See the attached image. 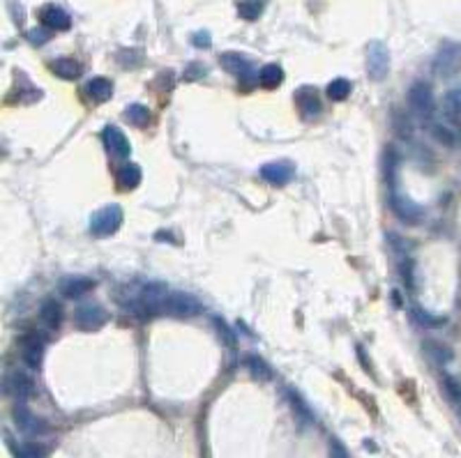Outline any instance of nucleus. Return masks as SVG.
<instances>
[{"instance_id":"nucleus-1","label":"nucleus","mask_w":461,"mask_h":458,"mask_svg":"<svg viewBox=\"0 0 461 458\" xmlns=\"http://www.w3.org/2000/svg\"><path fill=\"white\" fill-rule=\"evenodd\" d=\"M203 304L198 302L194 295L189 293H169L157 306V318L167 315V318H196L201 315Z\"/></svg>"},{"instance_id":"nucleus-2","label":"nucleus","mask_w":461,"mask_h":458,"mask_svg":"<svg viewBox=\"0 0 461 458\" xmlns=\"http://www.w3.org/2000/svg\"><path fill=\"white\" fill-rule=\"evenodd\" d=\"M408 107H411V111L417 118L429 120L433 116V111H436V100H433L431 85L424 81L413 83L411 90H408Z\"/></svg>"},{"instance_id":"nucleus-3","label":"nucleus","mask_w":461,"mask_h":458,"mask_svg":"<svg viewBox=\"0 0 461 458\" xmlns=\"http://www.w3.org/2000/svg\"><path fill=\"white\" fill-rule=\"evenodd\" d=\"M120 224H123V210H120V205H107L90 217V233L95 237H109L118 231Z\"/></svg>"},{"instance_id":"nucleus-4","label":"nucleus","mask_w":461,"mask_h":458,"mask_svg":"<svg viewBox=\"0 0 461 458\" xmlns=\"http://www.w3.org/2000/svg\"><path fill=\"white\" fill-rule=\"evenodd\" d=\"M109 315L104 311V306H100L97 302H85L81 306H76L74 311V325L83 332H97L107 325Z\"/></svg>"},{"instance_id":"nucleus-5","label":"nucleus","mask_w":461,"mask_h":458,"mask_svg":"<svg viewBox=\"0 0 461 458\" xmlns=\"http://www.w3.org/2000/svg\"><path fill=\"white\" fill-rule=\"evenodd\" d=\"M461 69V44L457 42H445L438 51L436 60H433V72L443 78L455 76Z\"/></svg>"},{"instance_id":"nucleus-6","label":"nucleus","mask_w":461,"mask_h":458,"mask_svg":"<svg viewBox=\"0 0 461 458\" xmlns=\"http://www.w3.org/2000/svg\"><path fill=\"white\" fill-rule=\"evenodd\" d=\"M367 72L373 81H383L390 72V51L383 42H369L367 47Z\"/></svg>"},{"instance_id":"nucleus-7","label":"nucleus","mask_w":461,"mask_h":458,"mask_svg":"<svg viewBox=\"0 0 461 458\" xmlns=\"http://www.w3.org/2000/svg\"><path fill=\"white\" fill-rule=\"evenodd\" d=\"M220 65L231 76L242 78V81H247V78L254 76V65H251V60L245 58L242 54H236V51H226V54H222L220 56Z\"/></svg>"},{"instance_id":"nucleus-8","label":"nucleus","mask_w":461,"mask_h":458,"mask_svg":"<svg viewBox=\"0 0 461 458\" xmlns=\"http://www.w3.org/2000/svg\"><path fill=\"white\" fill-rule=\"evenodd\" d=\"M95 288V281L88 277H79V275H69L63 277L58 284V293L67 297V299H79L83 295H88L90 290Z\"/></svg>"},{"instance_id":"nucleus-9","label":"nucleus","mask_w":461,"mask_h":458,"mask_svg":"<svg viewBox=\"0 0 461 458\" xmlns=\"http://www.w3.org/2000/svg\"><path fill=\"white\" fill-rule=\"evenodd\" d=\"M40 21L49 30H69L72 28V16L58 5H44L40 10Z\"/></svg>"},{"instance_id":"nucleus-10","label":"nucleus","mask_w":461,"mask_h":458,"mask_svg":"<svg viewBox=\"0 0 461 458\" xmlns=\"http://www.w3.org/2000/svg\"><path fill=\"white\" fill-rule=\"evenodd\" d=\"M102 140H104V147H107L113 157H120V159H125V157L132 152V145H129L127 136L118 127H113V125L111 127H104Z\"/></svg>"},{"instance_id":"nucleus-11","label":"nucleus","mask_w":461,"mask_h":458,"mask_svg":"<svg viewBox=\"0 0 461 458\" xmlns=\"http://www.w3.org/2000/svg\"><path fill=\"white\" fill-rule=\"evenodd\" d=\"M390 205H393L395 215L399 219H404V222H408V224H417L422 219L420 205H415L411 198H406V196H402V193H397V191H390Z\"/></svg>"},{"instance_id":"nucleus-12","label":"nucleus","mask_w":461,"mask_h":458,"mask_svg":"<svg viewBox=\"0 0 461 458\" xmlns=\"http://www.w3.org/2000/svg\"><path fill=\"white\" fill-rule=\"evenodd\" d=\"M293 164L291 162H270V164H263L261 166V178L270 184H289L293 178Z\"/></svg>"},{"instance_id":"nucleus-13","label":"nucleus","mask_w":461,"mask_h":458,"mask_svg":"<svg viewBox=\"0 0 461 458\" xmlns=\"http://www.w3.org/2000/svg\"><path fill=\"white\" fill-rule=\"evenodd\" d=\"M295 107L302 113L304 118H314L321 113V100H318V92L316 88H309L304 85L295 92Z\"/></svg>"},{"instance_id":"nucleus-14","label":"nucleus","mask_w":461,"mask_h":458,"mask_svg":"<svg viewBox=\"0 0 461 458\" xmlns=\"http://www.w3.org/2000/svg\"><path fill=\"white\" fill-rule=\"evenodd\" d=\"M21 355L25 359V364L30 368H37L42 364V355H44V343L37 337V332H30L28 337H23L21 341Z\"/></svg>"},{"instance_id":"nucleus-15","label":"nucleus","mask_w":461,"mask_h":458,"mask_svg":"<svg viewBox=\"0 0 461 458\" xmlns=\"http://www.w3.org/2000/svg\"><path fill=\"white\" fill-rule=\"evenodd\" d=\"M10 392L19 403H25L35 394V380L25 371H14L10 375Z\"/></svg>"},{"instance_id":"nucleus-16","label":"nucleus","mask_w":461,"mask_h":458,"mask_svg":"<svg viewBox=\"0 0 461 458\" xmlns=\"http://www.w3.org/2000/svg\"><path fill=\"white\" fill-rule=\"evenodd\" d=\"M12 417H14V424L19 426L23 433L35 435V433H40V430H42V421L35 417L28 408H25V403H16L14 405Z\"/></svg>"},{"instance_id":"nucleus-17","label":"nucleus","mask_w":461,"mask_h":458,"mask_svg":"<svg viewBox=\"0 0 461 458\" xmlns=\"http://www.w3.org/2000/svg\"><path fill=\"white\" fill-rule=\"evenodd\" d=\"M85 92H88L90 100L95 102H109L113 95V83L104 76H95L85 83Z\"/></svg>"},{"instance_id":"nucleus-18","label":"nucleus","mask_w":461,"mask_h":458,"mask_svg":"<svg viewBox=\"0 0 461 458\" xmlns=\"http://www.w3.org/2000/svg\"><path fill=\"white\" fill-rule=\"evenodd\" d=\"M51 72L60 78H65V81H74V78L81 76V65L72 58H56L51 63Z\"/></svg>"},{"instance_id":"nucleus-19","label":"nucleus","mask_w":461,"mask_h":458,"mask_svg":"<svg viewBox=\"0 0 461 458\" xmlns=\"http://www.w3.org/2000/svg\"><path fill=\"white\" fill-rule=\"evenodd\" d=\"M286 399H289V403H291V408H293V412H295V417H298V421L300 424H311L314 421V415H311V410H309V405L304 403V399L293 390V387H289L286 390Z\"/></svg>"},{"instance_id":"nucleus-20","label":"nucleus","mask_w":461,"mask_h":458,"mask_svg":"<svg viewBox=\"0 0 461 458\" xmlns=\"http://www.w3.org/2000/svg\"><path fill=\"white\" fill-rule=\"evenodd\" d=\"M40 318L49 330H58L60 323H63V309H60V304L56 302V299H47L40 309Z\"/></svg>"},{"instance_id":"nucleus-21","label":"nucleus","mask_w":461,"mask_h":458,"mask_svg":"<svg viewBox=\"0 0 461 458\" xmlns=\"http://www.w3.org/2000/svg\"><path fill=\"white\" fill-rule=\"evenodd\" d=\"M141 184V166L138 164H125L118 171V187L120 189H136Z\"/></svg>"},{"instance_id":"nucleus-22","label":"nucleus","mask_w":461,"mask_h":458,"mask_svg":"<svg viewBox=\"0 0 461 458\" xmlns=\"http://www.w3.org/2000/svg\"><path fill=\"white\" fill-rule=\"evenodd\" d=\"M284 81V69L280 65H265L263 69L258 72V83L265 88V90H275L280 88Z\"/></svg>"},{"instance_id":"nucleus-23","label":"nucleus","mask_w":461,"mask_h":458,"mask_svg":"<svg viewBox=\"0 0 461 458\" xmlns=\"http://www.w3.org/2000/svg\"><path fill=\"white\" fill-rule=\"evenodd\" d=\"M443 111L448 118H461V85L450 88L443 97Z\"/></svg>"},{"instance_id":"nucleus-24","label":"nucleus","mask_w":461,"mask_h":458,"mask_svg":"<svg viewBox=\"0 0 461 458\" xmlns=\"http://www.w3.org/2000/svg\"><path fill=\"white\" fill-rule=\"evenodd\" d=\"M212 325H215V330H217V334H220V339H222V343L226 348H231V350H236L238 348V334H236V330L233 327H229L226 325V320L224 318H212Z\"/></svg>"},{"instance_id":"nucleus-25","label":"nucleus","mask_w":461,"mask_h":458,"mask_svg":"<svg viewBox=\"0 0 461 458\" xmlns=\"http://www.w3.org/2000/svg\"><path fill=\"white\" fill-rule=\"evenodd\" d=\"M351 90H353V85L351 81H346V78H335V81L328 83V97L333 102H344L346 97L351 95Z\"/></svg>"},{"instance_id":"nucleus-26","label":"nucleus","mask_w":461,"mask_h":458,"mask_svg":"<svg viewBox=\"0 0 461 458\" xmlns=\"http://www.w3.org/2000/svg\"><path fill=\"white\" fill-rule=\"evenodd\" d=\"M125 120L134 127H145L148 120H150V111L141 107V104H132V107L125 111Z\"/></svg>"},{"instance_id":"nucleus-27","label":"nucleus","mask_w":461,"mask_h":458,"mask_svg":"<svg viewBox=\"0 0 461 458\" xmlns=\"http://www.w3.org/2000/svg\"><path fill=\"white\" fill-rule=\"evenodd\" d=\"M261 12H263V3H261V0H240V3H238V14L245 21L258 19Z\"/></svg>"},{"instance_id":"nucleus-28","label":"nucleus","mask_w":461,"mask_h":458,"mask_svg":"<svg viewBox=\"0 0 461 458\" xmlns=\"http://www.w3.org/2000/svg\"><path fill=\"white\" fill-rule=\"evenodd\" d=\"M424 350H427L438 364H448L452 359V350L448 346H443V343H438V341H424Z\"/></svg>"},{"instance_id":"nucleus-29","label":"nucleus","mask_w":461,"mask_h":458,"mask_svg":"<svg viewBox=\"0 0 461 458\" xmlns=\"http://www.w3.org/2000/svg\"><path fill=\"white\" fill-rule=\"evenodd\" d=\"M245 364H247V368L251 371V375L258 378V380H270V378H273L270 366H268L261 357H254V355H251V357L245 359Z\"/></svg>"},{"instance_id":"nucleus-30","label":"nucleus","mask_w":461,"mask_h":458,"mask_svg":"<svg viewBox=\"0 0 461 458\" xmlns=\"http://www.w3.org/2000/svg\"><path fill=\"white\" fill-rule=\"evenodd\" d=\"M443 387H445V394L450 396L455 403H461V380L455 375H445L443 378Z\"/></svg>"},{"instance_id":"nucleus-31","label":"nucleus","mask_w":461,"mask_h":458,"mask_svg":"<svg viewBox=\"0 0 461 458\" xmlns=\"http://www.w3.org/2000/svg\"><path fill=\"white\" fill-rule=\"evenodd\" d=\"M431 134H433V138L438 140V143L448 145V147H452V145L457 143L455 131H450L448 127H443V125H433V127H431Z\"/></svg>"},{"instance_id":"nucleus-32","label":"nucleus","mask_w":461,"mask_h":458,"mask_svg":"<svg viewBox=\"0 0 461 458\" xmlns=\"http://www.w3.org/2000/svg\"><path fill=\"white\" fill-rule=\"evenodd\" d=\"M413 315L417 323L424 325V327H441V325H445V318H433L431 313L422 311V309H413Z\"/></svg>"},{"instance_id":"nucleus-33","label":"nucleus","mask_w":461,"mask_h":458,"mask_svg":"<svg viewBox=\"0 0 461 458\" xmlns=\"http://www.w3.org/2000/svg\"><path fill=\"white\" fill-rule=\"evenodd\" d=\"M51 40V30L49 28H35L28 32V42L35 44V47H42V44H47Z\"/></svg>"},{"instance_id":"nucleus-34","label":"nucleus","mask_w":461,"mask_h":458,"mask_svg":"<svg viewBox=\"0 0 461 458\" xmlns=\"http://www.w3.org/2000/svg\"><path fill=\"white\" fill-rule=\"evenodd\" d=\"M330 458H349V454H346V449L339 440H333V442H330Z\"/></svg>"},{"instance_id":"nucleus-35","label":"nucleus","mask_w":461,"mask_h":458,"mask_svg":"<svg viewBox=\"0 0 461 458\" xmlns=\"http://www.w3.org/2000/svg\"><path fill=\"white\" fill-rule=\"evenodd\" d=\"M191 44H194V47H201V49H210V35L208 32H196L194 37H191Z\"/></svg>"},{"instance_id":"nucleus-36","label":"nucleus","mask_w":461,"mask_h":458,"mask_svg":"<svg viewBox=\"0 0 461 458\" xmlns=\"http://www.w3.org/2000/svg\"><path fill=\"white\" fill-rule=\"evenodd\" d=\"M203 74H205V67L196 63V65H189V69L185 72V78H189V81H191V78H198V76H203Z\"/></svg>"}]
</instances>
